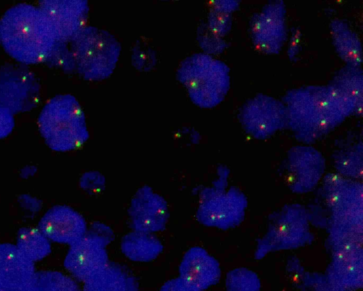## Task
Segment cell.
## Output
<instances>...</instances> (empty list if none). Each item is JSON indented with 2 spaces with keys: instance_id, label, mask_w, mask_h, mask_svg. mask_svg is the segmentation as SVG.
I'll use <instances>...</instances> for the list:
<instances>
[{
  "instance_id": "2",
  "label": "cell",
  "mask_w": 363,
  "mask_h": 291,
  "mask_svg": "<svg viewBox=\"0 0 363 291\" xmlns=\"http://www.w3.org/2000/svg\"><path fill=\"white\" fill-rule=\"evenodd\" d=\"M39 131L53 150L66 152L80 148L89 138L83 109L70 94L50 99L38 118Z\"/></svg>"
},
{
  "instance_id": "26",
  "label": "cell",
  "mask_w": 363,
  "mask_h": 291,
  "mask_svg": "<svg viewBox=\"0 0 363 291\" xmlns=\"http://www.w3.org/2000/svg\"><path fill=\"white\" fill-rule=\"evenodd\" d=\"M23 291H80L68 275L55 270L35 271Z\"/></svg>"
},
{
  "instance_id": "13",
  "label": "cell",
  "mask_w": 363,
  "mask_h": 291,
  "mask_svg": "<svg viewBox=\"0 0 363 291\" xmlns=\"http://www.w3.org/2000/svg\"><path fill=\"white\" fill-rule=\"evenodd\" d=\"M323 190L330 219L363 217L362 182L345 178L338 173L323 177Z\"/></svg>"
},
{
  "instance_id": "9",
  "label": "cell",
  "mask_w": 363,
  "mask_h": 291,
  "mask_svg": "<svg viewBox=\"0 0 363 291\" xmlns=\"http://www.w3.org/2000/svg\"><path fill=\"white\" fill-rule=\"evenodd\" d=\"M238 117L245 131L259 140L271 137L288 124L283 101L264 94H258L245 101Z\"/></svg>"
},
{
  "instance_id": "36",
  "label": "cell",
  "mask_w": 363,
  "mask_h": 291,
  "mask_svg": "<svg viewBox=\"0 0 363 291\" xmlns=\"http://www.w3.org/2000/svg\"><path fill=\"white\" fill-rule=\"evenodd\" d=\"M239 6L238 1H213L211 2V9L232 13Z\"/></svg>"
},
{
  "instance_id": "8",
  "label": "cell",
  "mask_w": 363,
  "mask_h": 291,
  "mask_svg": "<svg viewBox=\"0 0 363 291\" xmlns=\"http://www.w3.org/2000/svg\"><path fill=\"white\" fill-rule=\"evenodd\" d=\"M113 239L110 226L101 222L93 223L79 240L69 246L64 260L65 268L84 282L110 262L107 246Z\"/></svg>"
},
{
  "instance_id": "10",
  "label": "cell",
  "mask_w": 363,
  "mask_h": 291,
  "mask_svg": "<svg viewBox=\"0 0 363 291\" xmlns=\"http://www.w3.org/2000/svg\"><path fill=\"white\" fill-rule=\"evenodd\" d=\"M40 99V84L24 65H5L0 67V106L13 115L35 108Z\"/></svg>"
},
{
  "instance_id": "20",
  "label": "cell",
  "mask_w": 363,
  "mask_h": 291,
  "mask_svg": "<svg viewBox=\"0 0 363 291\" xmlns=\"http://www.w3.org/2000/svg\"><path fill=\"white\" fill-rule=\"evenodd\" d=\"M82 291H139V283L125 267L109 262L84 282Z\"/></svg>"
},
{
  "instance_id": "22",
  "label": "cell",
  "mask_w": 363,
  "mask_h": 291,
  "mask_svg": "<svg viewBox=\"0 0 363 291\" xmlns=\"http://www.w3.org/2000/svg\"><path fill=\"white\" fill-rule=\"evenodd\" d=\"M334 48L340 57L352 67H361L362 49L357 35L344 21L334 19L330 23Z\"/></svg>"
},
{
  "instance_id": "24",
  "label": "cell",
  "mask_w": 363,
  "mask_h": 291,
  "mask_svg": "<svg viewBox=\"0 0 363 291\" xmlns=\"http://www.w3.org/2000/svg\"><path fill=\"white\" fill-rule=\"evenodd\" d=\"M330 83L353 101L354 114L361 116L363 104V72L361 67L346 65Z\"/></svg>"
},
{
  "instance_id": "35",
  "label": "cell",
  "mask_w": 363,
  "mask_h": 291,
  "mask_svg": "<svg viewBox=\"0 0 363 291\" xmlns=\"http://www.w3.org/2000/svg\"><path fill=\"white\" fill-rule=\"evenodd\" d=\"M301 40V33L299 28H294L292 31L288 48L289 59L294 60L298 55Z\"/></svg>"
},
{
  "instance_id": "16",
  "label": "cell",
  "mask_w": 363,
  "mask_h": 291,
  "mask_svg": "<svg viewBox=\"0 0 363 291\" xmlns=\"http://www.w3.org/2000/svg\"><path fill=\"white\" fill-rule=\"evenodd\" d=\"M38 228L50 241L69 246L79 240L87 231L82 215L66 205H56L48 209Z\"/></svg>"
},
{
  "instance_id": "37",
  "label": "cell",
  "mask_w": 363,
  "mask_h": 291,
  "mask_svg": "<svg viewBox=\"0 0 363 291\" xmlns=\"http://www.w3.org/2000/svg\"><path fill=\"white\" fill-rule=\"evenodd\" d=\"M320 291H352V290H346L331 288V287H329L325 283V285L323 286V288H321L320 290Z\"/></svg>"
},
{
  "instance_id": "12",
  "label": "cell",
  "mask_w": 363,
  "mask_h": 291,
  "mask_svg": "<svg viewBox=\"0 0 363 291\" xmlns=\"http://www.w3.org/2000/svg\"><path fill=\"white\" fill-rule=\"evenodd\" d=\"M250 35L257 51L267 55L280 51L286 36V8L282 1L269 2L252 17Z\"/></svg>"
},
{
  "instance_id": "33",
  "label": "cell",
  "mask_w": 363,
  "mask_h": 291,
  "mask_svg": "<svg viewBox=\"0 0 363 291\" xmlns=\"http://www.w3.org/2000/svg\"><path fill=\"white\" fill-rule=\"evenodd\" d=\"M104 177L99 173L89 172L83 175L81 184L86 189L98 190L104 185Z\"/></svg>"
},
{
  "instance_id": "34",
  "label": "cell",
  "mask_w": 363,
  "mask_h": 291,
  "mask_svg": "<svg viewBox=\"0 0 363 291\" xmlns=\"http://www.w3.org/2000/svg\"><path fill=\"white\" fill-rule=\"evenodd\" d=\"M159 291H200L189 285L179 277L169 280L164 282Z\"/></svg>"
},
{
  "instance_id": "18",
  "label": "cell",
  "mask_w": 363,
  "mask_h": 291,
  "mask_svg": "<svg viewBox=\"0 0 363 291\" xmlns=\"http://www.w3.org/2000/svg\"><path fill=\"white\" fill-rule=\"evenodd\" d=\"M220 275L218 261L200 246L188 249L179 266V277L200 291L215 285Z\"/></svg>"
},
{
  "instance_id": "25",
  "label": "cell",
  "mask_w": 363,
  "mask_h": 291,
  "mask_svg": "<svg viewBox=\"0 0 363 291\" xmlns=\"http://www.w3.org/2000/svg\"><path fill=\"white\" fill-rule=\"evenodd\" d=\"M15 245L34 263L43 260L51 253L50 241L38 228H21L18 231Z\"/></svg>"
},
{
  "instance_id": "29",
  "label": "cell",
  "mask_w": 363,
  "mask_h": 291,
  "mask_svg": "<svg viewBox=\"0 0 363 291\" xmlns=\"http://www.w3.org/2000/svg\"><path fill=\"white\" fill-rule=\"evenodd\" d=\"M232 21V13L211 9L207 27L213 33L223 38L230 31Z\"/></svg>"
},
{
  "instance_id": "28",
  "label": "cell",
  "mask_w": 363,
  "mask_h": 291,
  "mask_svg": "<svg viewBox=\"0 0 363 291\" xmlns=\"http://www.w3.org/2000/svg\"><path fill=\"white\" fill-rule=\"evenodd\" d=\"M225 286L226 291H260L261 281L253 270L241 267L228 271Z\"/></svg>"
},
{
  "instance_id": "5",
  "label": "cell",
  "mask_w": 363,
  "mask_h": 291,
  "mask_svg": "<svg viewBox=\"0 0 363 291\" xmlns=\"http://www.w3.org/2000/svg\"><path fill=\"white\" fill-rule=\"evenodd\" d=\"M121 47L108 31L85 26L70 42L74 67L84 79L101 81L108 77L116 67Z\"/></svg>"
},
{
  "instance_id": "14",
  "label": "cell",
  "mask_w": 363,
  "mask_h": 291,
  "mask_svg": "<svg viewBox=\"0 0 363 291\" xmlns=\"http://www.w3.org/2000/svg\"><path fill=\"white\" fill-rule=\"evenodd\" d=\"M128 213L133 230L151 234L163 231L169 216L165 199L147 185L135 192Z\"/></svg>"
},
{
  "instance_id": "11",
  "label": "cell",
  "mask_w": 363,
  "mask_h": 291,
  "mask_svg": "<svg viewBox=\"0 0 363 291\" xmlns=\"http://www.w3.org/2000/svg\"><path fill=\"white\" fill-rule=\"evenodd\" d=\"M286 180L295 194L312 191L323 179L325 160L323 154L308 145L291 148L286 157Z\"/></svg>"
},
{
  "instance_id": "6",
  "label": "cell",
  "mask_w": 363,
  "mask_h": 291,
  "mask_svg": "<svg viewBox=\"0 0 363 291\" xmlns=\"http://www.w3.org/2000/svg\"><path fill=\"white\" fill-rule=\"evenodd\" d=\"M228 169L220 167L213 185L201 192L196 217L202 225L227 230L244 220L247 198L239 188L228 187Z\"/></svg>"
},
{
  "instance_id": "17",
  "label": "cell",
  "mask_w": 363,
  "mask_h": 291,
  "mask_svg": "<svg viewBox=\"0 0 363 291\" xmlns=\"http://www.w3.org/2000/svg\"><path fill=\"white\" fill-rule=\"evenodd\" d=\"M325 282L331 288L356 291L363 285V248L332 251Z\"/></svg>"
},
{
  "instance_id": "21",
  "label": "cell",
  "mask_w": 363,
  "mask_h": 291,
  "mask_svg": "<svg viewBox=\"0 0 363 291\" xmlns=\"http://www.w3.org/2000/svg\"><path fill=\"white\" fill-rule=\"evenodd\" d=\"M121 250L131 261L147 263L160 255L163 245L153 234L133 230L123 236Z\"/></svg>"
},
{
  "instance_id": "19",
  "label": "cell",
  "mask_w": 363,
  "mask_h": 291,
  "mask_svg": "<svg viewBox=\"0 0 363 291\" xmlns=\"http://www.w3.org/2000/svg\"><path fill=\"white\" fill-rule=\"evenodd\" d=\"M35 272L34 263L15 244L0 243V291H23Z\"/></svg>"
},
{
  "instance_id": "32",
  "label": "cell",
  "mask_w": 363,
  "mask_h": 291,
  "mask_svg": "<svg viewBox=\"0 0 363 291\" xmlns=\"http://www.w3.org/2000/svg\"><path fill=\"white\" fill-rule=\"evenodd\" d=\"M15 125L13 115L0 106V140L11 133Z\"/></svg>"
},
{
  "instance_id": "1",
  "label": "cell",
  "mask_w": 363,
  "mask_h": 291,
  "mask_svg": "<svg viewBox=\"0 0 363 291\" xmlns=\"http://www.w3.org/2000/svg\"><path fill=\"white\" fill-rule=\"evenodd\" d=\"M57 43L54 29L39 6L19 4L9 9L0 19V44L21 64L45 61Z\"/></svg>"
},
{
  "instance_id": "15",
  "label": "cell",
  "mask_w": 363,
  "mask_h": 291,
  "mask_svg": "<svg viewBox=\"0 0 363 291\" xmlns=\"http://www.w3.org/2000/svg\"><path fill=\"white\" fill-rule=\"evenodd\" d=\"M39 8L50 22L57 42L70 43L85 27L89 13L86 1H40Z\"/></svg>"
},
{
  "instance_id": "3",
  "label": "cell",
  "mask_w": 363,
  "mask_h": 291,
  "mask_svg": "<svg viewBox=\"0 0 363 291\" xmlns=\"http://www.w3.org/2000/svg\"><path fill=\"white\" fill-rule=\"evenodd\" d=\"M177 75L191 100L201 108L216 106L223 101L230 89L228 67L206 53H196L184 59Z\"/></svg>"
},
{
  "instance_id": "7",
  "label": "cell",
  "mask_w": 363,
  "mask_h": 291,
  "mask_svg": "<svg viewBox=\"0 0 363 291\" xmlns=\"http://www.w3.org/2000/svg\"><path fill=\"white\" fill-rule=\"evenodd\" d=\"M311 240L306 207L299 204H287L272 217L267 231L257 242L255 258L260 260L271 253L297 249Z\"/></svg>"
},
{
  "instance_id": "30",
  "label": "cell",
  "mask_w": 363,
  "mask_h": 291,
  "mask_svg": "<svg viewBox=\"0 0 363 291\" xmlns=\"http://www.w3.org/2000/svg\"><path fill=\"white\" fill-rule=\"evenodd\" d=\"M65 44L57 42L46 60L64 70H72L75 68L73 57L70 50L66 48Z\"/></svg>"
},
{
  "instance_id": "27",
  "label": "cell",
  "mask_w": 363,
  "mask_h": 291,
  "mask_svg": "<svg viewBox=\"0 0 363 291\" xmlns=\"http://www.w3.org/2000/svg\"><path fill=\"white\" fill-rule=\"evenodd\" d=\"M336 172L341 176L353 180L362 178L363 147L362 143L342 150L333 158Z\"/></svg>"
},
{
  "instance_id": "31",
  "label": "cell",
  "mask_w": 363,
  "mask_h": 291,
  "mask_svg": "<svg viewBox=\"0 0 363 291\" xmlns=\"http://www.w3.org/2000/svg\"><path fill=\"white\" fill-rule=\"evenodd\" d=\"M201 30L199 42L203 50L211 54L222 53L226 47L223 38L213 33L208 27Z\"/></svg>"
},
{
  "instance_id": "4",
  "label": "cell",
  "mask_w": 363,
  "mask_h": 291,
  "mask_svg": "<svg viewBox=\"0 0 363 291\" xmlns=\"http://www.w3.org/2000/svg\"><path fill=\"white\" fill-rule=\"evenodd\" d=\"M281 101L286 109L287 126L306 145L323 137L345 119L336 108L321 105L308 87L289 91Z\"/></svg>"
},
{
  "instance_id": "23",
  "label": "cell",
  "mask_w": 363,
  "mask_h": 291,
  "mask_svg": "<svg viewBox=\"0 0 363 291\" xmlns=\"http://www.w3.org/2000/svg\"><path fill=\"white\" fill-rule=\"evenodd\" d=\"M331 251L363 248V218L330 219Z\"/></svg>"
}]
</instances>
